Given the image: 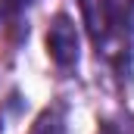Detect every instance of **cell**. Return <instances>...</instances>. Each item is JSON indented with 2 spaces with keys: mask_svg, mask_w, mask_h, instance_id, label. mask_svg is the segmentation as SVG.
<instances>
[{
  "mask_svg": "<svg viewBox=\"0 0 134 134\" xmlns=\"http://www.w3.org/2000/svg\"><path fill=\"white\" fill-rule=\"evenodd\" d=\"M31 0H3V6H0V13L3 16H13V13H19V9H25Z\"/></svg>",
  "mask_w": 134,
  "mask_h": 134,
  "instance_id": "obj_3",
  "label": "cell"
},
{
  "mask_svg": "<svg viewBox=\"0 0 134 134\" xmlns=\"http://www.w3.org/2000/svg\"><path fill=\"white\" fill-rule=\"evenodd\" d=\"M31 134H66L63 112H59V109H44V112H41V119L34 122Z\"/></svg>",
  "mask_w": 134,
  "mask_h": 134,
  "instance_id": "obj_2",
  "label": "cell"
},
{
  "mask_svg": "<svg viewBox=\"0 0 134 134\" xmlns=\"http://www.w3.org/2000/svg\"><path fill=\"white\" fill-rule=\"evenodd\" d=\"M47 53L56 66H75L78 63V28L69 16H56L47 31Z\"/></svg>",
  "mask_w": 134,
  "mask_h": 134,
  "instance_id": "obj_1",
  "label": "cell"
}]
</instances>
